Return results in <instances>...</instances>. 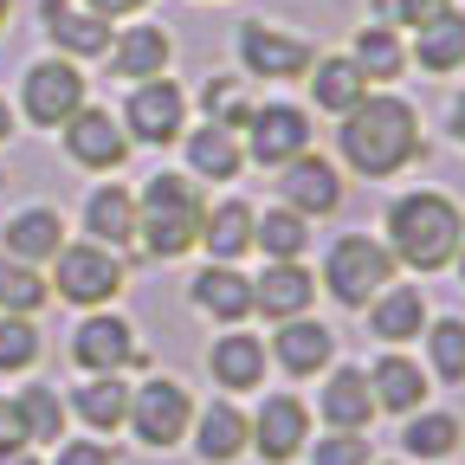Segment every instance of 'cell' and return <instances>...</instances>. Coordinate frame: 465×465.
<instances>
[{
    "label": "cell",
    "instance_id": "cell-31",
    "mask_svg": "<svg viewBox=\"0 0 465 465\" xmlns=\"http://www.w3.org/2000/svg\"><path fill=\"white\" fill-rule=\"evenodd\" d=\"M304 91H311L304 110H317V116H349L375 84L356 72V58H349V52H317L311 72H304Z\"/></svg>",
    "mask_w": 465,
    "mask_h": 465
},
{
    "label": "cell",
    "instance_id": "cell-50",
    "mask_svg": "<svg viewBox=\"0 0 465 465\" xmlns=\"http://www.w3.org/2000/svg\"><path fill=\"white\" fill-rule=\"evenodd\" d=\"M369 465H407V459H381V452H375V459H369Z\"/></svg>",
    "mask_w": 465,
    "mask_h": 465
},
{
    "label": "cell",
    "instance_id": "cell-49",
    "mask_svg": "<svg viewBox=\"0 0 465 465\" xmlns=\"http://www.w3.org/2000/svg\"><path fill=\"white\" fill-rule=\"evenodd\" d=\"M452 272H459V284H465V246H459V259H452Z\"/></svg>",
    "mask_w": 465,
    "mask_h": 465
},
{
    "label": "cell",
    "instance_id": "cell-45",
    "mask_svg": "<svg viewBox=\"0 0 465 465\" xmlns=\"http://www.w3.org/2000/svg\"><path fill=\"white\" fill-rule=\"evenodd\" d=\"M446 136L465 149V91H452V104H446Z\"/></svg>",
    "mask_w": 465,
    "mask_h": 465
},
{
    "label": "cell",
    "instance_id": "cell-32",
    "mask_svg": "<svg viewBox=\"0 0 465 465\" xmlns=\"http://www.w3.org/2000/svg\"><path fill=\"white\" fill-rule=\"evenodd\" d=\"M407 65H420L427 78L465 72V7H446V14L427 20L420 33H407Z\"/></svg>",
    "mask_w": 465,
    "mask_h": 465
},
{
    "label": "cell",
    "instance_id": "cell-47",
    "mask_svg": "<svg viewBox=\"0 0 465 465\" xmlns=\"http://www.w3.org/2000/svg\"><path fill=\"white\" fill-rule=\"evenodd\" d=\"M0 465H45V452H33V446H20V452H0Z\"/></svg>",
    "mask_w": 465,
    "mask_h": 465
},
{
    "label": "cell",
    "instance_id": "cell-28",
    "mask_svg": "<svg viewBox=\"0 0 465 465\" xmlns=\"http://www.w3.org/2000/svg\"><path fill=\"white\" fill-rule=\"evenodd\" d=\"M317 311V272L304 259H284V265H259L252 272V317L284 323V317H311Z\"/></svg>",
    "mask_w": 465,
    "mask_h": 465
},
{
    "label": "cell",
    "instance_id": "cell-40",
    "mask_svg": "<svg viewBox=\"0 0 465 465\" xmlns=\"http://www.w3.org/2000/svg\"><path fill=\"white\" fill-rule=\"evenodd\" d=\"M369 459H375V440H369V433H336V427H317L298 465H369Z\"/></svg>",
    "mask_w": 465,
    "mask_h": 465
},
{
    "label": "cell",
    "instance_id": "cell-5",
    "mask_svg": "<svg viewBox=\"0 0 465 465\" xmlns=\"http://www.w3.org/2000/svg\"><path fill=\"white\" fill-rule=\"evenodd\" d=\"M194 388L182 381V375H162V369H149V375H136L130 381V440L143 446V452H155V459H168V452H182L188 446V427H194Z\"/></svg>",
    "mask_w": 465,
    "mask_h": 465
},
{
    "label": "cell",
    "instance_id": "cell-18",
    "mask_svg": "<svg viewBox=\"0 0 465 465\" xmlns=\"http://www.w3.org/2000/svg\"><path fill=\"white\" fill-rule=\"evenodd\" d=\"M104 65L116 84H149V78H168L174 72V33L162 20H130L110 33V52Z\"/></svg>",
    "mask_w": 465,
    "mask_h": 465
},
{
    "label": "cell",
    "instance_id": "cell-14",
    "mask_svg": "<svg viewBox=\"0 0 465 465\" xmlns=\"http://www.w3.org/2000/svg\"><path fill=\"white\" fill-rule=\"evenodd\" d=\"M201 369H207L213 394H232V401L259 394V388H265V375H272L265 336H259V330H246V323H232V330H213V342H207Z\"/></svg>",
    "mask_w": 465,
    "mask_h": 465
},
{
    "label": "cell",
    "instance_id": "cell-27",
    "mask_svg": "<svg viewBox=\"0 0 465 465\" xmlns=\"http://www.w3.org/2000/svg\"><path fill=\"white\" fill-rule=\"evenodd\" d=\"M182 149V174H194L201 188H232L246 174V149L240 130H220V124H188V136L174 143Z\"/></svg>",
    "mask_w": 465,
    "mask_h": 465
},
{
    "label": "cell",
    "instance_id": "cell-23",
    "mask_svg": "<svg viewBox=\"0 0 465 465\" xmlns=\"http://www.w3.org/2000/svg\"><path fill=\"white\" fill-rule=\"evenodd\" d=\"M65 414H72L78 433L124 440V427H130V375H78L65 388Z\"/></svg>",
    "mask_w": 465,
    "mask_h": 465
},
{
    "label": "cell",
    "instance_id": "cell-44",
    "mask_svg": "<svg viewBox=\"0 0 465 465\" xmlns=\"http://www.w3.org/2000/svg\"><path fill=\"white\" fill-rule=\"evenodd\" d=\"M84 7H91L97 20H110V26H116V20H143L155 0H84Z\"/></svg>",
    "mask_w": 465,
    "mask_h": 465
},
{
    "label": "cell",
    "instance_id": "cell-22",
    "mask_svg": "<svg viewBox=\"0 0 465 465\" xmlns=\"http://www.w3.org/2000/svg\"><path fill=\"white\" fill-rule=\"evenodd\" d=\"M78 240H97V246H110V252H136V188H124L116 174H97L91 182V194H84V207H78Z\"/></svg>",
    "mask_w": 465,
    "mask_h": 465
},
{
    "label": "cell",
    "instance_id": "cell-48",
    "mask_svg": "<svg viewBox=\"0 0 465 465\" xmlns=\"http://www.w3.org/2000/svg\"><path fill=\"white\" fill-rule=\"evenodd\" d=\"M7 20H14V0H0V33H7Z\"/></svg>",
    "mask_w": 465,
    "mask_h": 465
},
{
    "label": "cell",
    "instance_id": "cell-1",
    "mask_svg": "<svg viewBox=\"0 0 465 465\" xmlns=\"http://www.w3.org/2000/svg\"><path fill=\"white\" fill-rule=\"evenodd\" d=\"M427 116L401 91H369L349 116H336V168L356 182H394L414 162H427Z\"/></svg>",
    "mask_w": 465,
    "mask_h": 465
},
{
    "label": "cell",
    "instance_id": "cell-21",
    "mask_svg": "<svg viewBox=\"0 0 465 465\" xmlns=\"http://www.w3.org/2000/svg\"><path fill=\"white\" fill-rule=\"evenodd\" d=\"M311 414L323 420V427H336V433H375V394H369V375H362V362H330L323 375H317V407Z\"/></svg>",
    "mask_w": 465,
    "mask_h": 465
},
{
    "label": "cell",
    "instance_id": "cell-37",
    "mask_svg": "<svg viewBox=\"0 0 465 465\" xmlns=\"http://www.w3.org/2000/svg\"><path fill=\"white\" fill-rule=\"evenodd\" d=\"M420 369L433 375V388H465V317H427L420 330Z\"/></svg>",
    "mask_w": 465,
    "mask_h": 465
},
{
    "label": "cell",
    "instance_id": "cell-39",
    "mask_svg": "<svg viewBox=\"0 0 465 465\" xmlns=\"http://www.w3.org/2000/svg\"><path fill=\"white\" fill-rule=\"evenodd\" d=\"M39 362H45L39 317H0V381H26Z\"/></svg>",
    "mask_w": 465,
    "mask_h": 465
},
{
    "label": "cell",
    "instance_id": "cell-12",
    "mask_svg": "<svg viewBox=\"0 0 465 465\" xmlns=\"http://www.w3.org/2000/svg\"><path fill=\"white\" fill-rule=\"evenodd\" d=\"M116 116H124V136H130L136 149H174V143L188 136L194 104H188V84H174V72H168V78L130 84Z\"/></svg>",
    "mask_w": 465,
    "mask_h": 465
},
{
    "label": "cell",
    "instance_id": "cell-15",
    "mask_svg": "<svg viewBox=\"0 0 465 465\" xmlns=\"http://www.w3.org/2000/svg\"><path fill=\"white\" fill-rule=\"evenodd\" d=\"M342 201H349V174L336 168V155L304 149L298 162H284V168H278V207L304 213L311 226L330 220V213H342Z\"/></svg>",
    "mask_w": 465,
    "mask_h": 465
},
{
    "label": "cell",
    "instance_id": "cell-42",
    "mask_svg": "<svg viewBox=\"0 0 465 465\" xmlns=\"http://www.w3.org/2000/svg\"><path fill=\"white\" fill-rule=\"evenodd\" d=\"M45 465H124V446L97 440V433H65V440L45 452Z\"/></svg>",
    "mask_w": 465,
    "mask_h": 465
},
{
    "label": "cell",
    "instance_id": "cell-46",
    "mask_svg": "<svg viewBox=\"0 0 465 465\" xmlns=\"http://www.w3.org/2000/svg\"><path fill=\"white\" fill-rule=\"evenodd\" d=\"M14 130H20V116H14V104H7V97H0V149L14 143Z\"/></svg>",
    "mask_w": 465,
    "mask_h": 465
},
{
    "label": "cell",
    "instance_id": "cell-43",
    "mask_svg": "<svg viewBox=\"0 0 465 465\" xmlns=\"http://www.w3.org/2000/svg\"><path fill=\"white\" fill-rule=\"evenodd\" d=\"M20 446H33V440H26V420H20V401L7 388L0 394V452H20Z\"/></svg>",
    "mask_w": 465,
    "mask_h": 465
},
{
    "label": "cell",
    "instance_id": "cell-2",
    "mask_svg": "<svg viewBox=\"0 0 465 465\" xmlns=\"http://www.w3.org/2000/svg\"><path fill=\"white\" fill-rule=\"evenodd\" d=\"M381 246L394 252L401 278H433L452 272L459 246H465V207L452 188H401L381 213Z\"/></svg>",
    "mask_w": 465,
    "mask_h": 465
},
{
    "label": "cell",
    "instance_id": "cell-34",
    "mask_svg": "<svg viewBox=\"0 0 465 465\" xmlns=\"http://www.w3.org/2000/svg\"><path fill=\"white\" fill-rule=\"evenodd\" d=\"M14 401H20V420H26V440H33V452H52L58 440L72 433V414H65V388H58V381H39V375H26V381L14 388Z\"/></svg>",
    "mask_w": 465,
    "mask_h": 465
},
{
    "label": "cell",
    "instance_id": "cell-29",
    "mask_svg": "<svg viewBox=\"0 0 465 465\" xmlns=\"http://www.w3.org/2000/svg\"><path fill=\"white\" fill-rule=\"evenodd\" d=\"M252 201H240V194H220V201H207V213H201V259L207 265H246L252 259Z\"/></svg>",
    "mask_w": 465,
    "mask_h": 465
},
{
    "label": "cell",
    "instance_id": "cell-41",
    "mask_svg": "<svg viewBox=\"0 0 465 465\" xmlns=\"http://www.w3.org/2000/svg\"><path fill=\"white\" fill-rule=\"evenodd\" d=\"M446 7H459V0H369V20L394 26V33H420L427 20H440Z\"/></svg>",
    "mask_w": 465,
    "mask_h": 465
},
{
    "label": "cell",
    "instance_id": "cell-20",
    "mask_svg": "<svg viewBox=\"0 0 465 465\" xmlns=\"http://www.w3.org/2000/svg\"><path fill=\"white\" fill-rule=\"evenodd\" d=\"M362 375H369V394H375L381 420H407L433 401V375L420 369V356H407V349H381L375 362H362Z\"/></svg>",
    "mask_w": 465,
    "mask_h": 465
},
{
    "label": "cell",
    "instance_id": "cell-25",
    "mask_svg": "<svg viewBox=\"0 0 465 465\" xmlns=\"http://www.w3.org/2000/svg\"><path fill=\"white\" fill-rule=\"evenodd\" d=\"M65 240H72V226L52 201H26V207H14L0 220V252L20 259V265H52Z\"/></svg>",
    "mask_w": 465,
    "mask_h": 465
},
{
    "label": "cell",
    "instance_id": "cell-7",
    "mask_svg": "<svg viewBox=\"0 0 465 465\" xmlns=\"http://www.w3.org/2000/svg\"><path fill=\"white\" fill-rule=\"evenodd\" d=\"M65 356H72V369L78 375H130V369H155L149 362V349H143V336H136V323L124 317V311H78V323H72V336H65Z\"/></svg>",
    "mask_w": 465,
    "mask_h": 465
},
{
    "label": "cell",
    "instance_id": "cell-35",
    "mask_svg": "<svg viewBox=\"0 0 465 465\" xmlns=\"http://www.w3.org/2000/svg\"><path fill=\"white\" fill-rule=\"evenodd\" d=\"M311 240H317V226L304 220V213H291V207H259L252 213V252L265 259V265H284V259H304L311 252Z\"/></svg>",
    "mask_w": 465,
    "mask_h": 465
},
{
    "label": "cell",
    "instance_id": "cell-8",
    "mask_svg": "<svg viewBox=\"0 0 465 465\" xmlns=\"http://www.w3.org/2000/svg\"><path fill=\"white\" fill-rule=\"evenodd\" d=\"M84 104H91L84 65H72V58H58V52H39L33 65L20 72V104H14V116H20V124H33V130H45V136H58V124L78 116Z\"/></svg>",
    "mask_w": 465,
    "mask_h": 465
},
{
    "label": "cell",
    "instance_id": "cell-19",
    "mask_svg": "<svg viewBox=\"0 0 465 465\" xmlns=\"http://www.w3.org/2000/svg\"><path fill=\"white\" fill-rule=\"evenodd\" d=\"M427 317H433V298H427V284H420V278H394L388 291H375V298L362 304V330H369L381 349L420 342Z\"/></svg>",
    "mask_w": 465,
    "mask_h": 465
},
{
    "label": "cell",
    "instance_id": "cell-3",
    "mask_svg": "<svg viewBox=\"0 0 465 465\" xmlns=\"http://www.w3.org/2000/svg\"><path fill=\"white\" fill-rule=\"evenodd\" d=\"M201 213H207V188L182 168H155L136 188V252L155 265H174L201 246Z\"/></svg>",
    "mask_w": 465,
    "mask_h": 465
},
{
    "label": "cell",
    "instance_id": "cell-36",
    "mask_svg": "<svg viewBox=\"0 0 465 465\" xmlns=\"http://www.w3.org/2000/svg\"><path fill=\"white\" fill-rule=\"evenodd\" d=\"M188 104L201 110V124H220V130H246V116H252V84L240 78V72H207L194 91H188Z\"/></svg>",
    "mask_w": 465,
    "mask_h": 465
},
{
    "label": "cell",
    "instance_id": "cell-16",
    "mask_svg": "<svg viewBox=\"0 0 465 465\" xmlns=\"http://www.w3.org/2000/svg\"><path fill=\"white\" fill-rule=\"evenodd\" d=\"M265 356H272V375H284V381H317L330 362H342V356H336V330H330L317 311H311V317L272 323Z\"/></svg>",
    "mask_w": 465,
    "mask_h": 465
},
{
    "label": "cell",
    "instance_id": "cell-6",
    "mask_svg": "<svg viewBox=\"0 0 465 465\" xmlns=\"http://www.w3.org/2000/svg\"><path fill=\"white\" fill-rule=\"evenodd\" d=\"M45 284H52V298L72 304V311H110L130 284V259L97 246V240H65L58 259L45 265Z\"/></svg>",
    "mask_w": 465,
    "mask_h": 465
},
{
    "label": "cell",
    "instance_id": "cell-11",
    "mask_svg": "<svg viewBox=\"0 0 465 465\" xmlns=\"http://www.w3.org/2000/svg\"><path fill=\"white\" fill-rule=\"evenodd\" d=\"M252 414V459L259 465H298L311 433H317V414L298 388H259V407Z\"/></svg>",
    "mask_w": 465,
    "mask_h": 465
},
{
    "label": "cell",
    "instance_id": "cell-9",
    "mask_svg": "<svg viewBox=\"0 0 465 465\" xmlns=\"http://www.w3.org/2000/svg\"><path fill=\"white\" fill-rule=\"evenodd\" d=\"M232 58H240L246 84H298L317 58V39H304L298 26H278V20H240Z\"/></svg>",
    "mask_w": 465,
    "mask_h": 465
},
{
    "label": "cell",
    "instance_id": "cell-33",
    "mask_svg": "<svg viewBox=\"0 0 465 465\" xmlns=\"http://www.w3.org/2000/svg\"><path fill=\"white\" fill-rule=\"evenodd\" d=\"M349 58H356V72L375 84V91H388V84H401L407 72V33H394V26H381V20H362L356 26V39H349Z\"/></svg>",
    "mask_w": 465,
    "mask_h": 465
},
{
    "label": "cell",
    "instance_id": "cell-10",
    "mask_svg": "<svg viewBox=\"0 0 465 465\" xmlns=\"http://www.w3.org/2000/svg\"><path fill=\"white\" fill-rule=\"evenodd\" d=\"M240 149H246V168H284V162H298L304 149H317V124H311V110L304 104H291V97H259L252 116H246V130H240Z\"/></svg>",
    "mask_w": 465,
    "mask_h": 465
},
{
    "label": "cell",
    "instance_id": "cell-38",
    "mask_svg": "<svg viewBox=\"0 0 465 465\" xmlns=\"http://www.w3.org/2000/svg\"><path fill=\"white\" fill-rule=\"evenodd\" d=\"M52 304V284H45V265H20L0 252V317H39Z\"/></svg>",
    "mask_w": 465,
    "mask_h": 465
},
{
    "label": "cell",
    "instance_id": "cell-26",
    "mask_svg": "<svg viewBox=\"0 0 465 465\" xmlns=\"http://www.w3.org/2000/svg\"><path fill=\"white\" fill-rule=\"evenodd\" d=\"M39 33L52 39L58 58H72V65H84V58H104L110 52V20H97L84 0H39Z\"/></svg>",
    "mask_w": 465,
    "mask_h": 465
},
{
    "label": "cell",
    "instance_id": "cell-30",
    "mask_svg": "<svg viewBox=\"0 0 465 465\" xmlns=\"http://www.w3.org/2000/svg\"><path fill=\"white\" fill-rule=\"evenodd\" d=\"M465 452V420L452 414V407H420V414H407L401 420V452L394 459H407V465H452Z\"/></svg>",
    "mask_w": 465,
    "mask_h": 465
},
{
    "label": "cell",
    "instance_id": "cell-17",
    "mask_svg": "<svg viewBox=\"0 0 465 465\" xmlns=\"http://www.w3.org/2000/svg\"><path fill=\"white\" fill-rule=\"evenodd\" d=\"M188 452L201 465H246L252 459V414L232 394H213L194 407V427H188Z\"/></svg>",
    "mask_w": 465,
    "mask_h": 465
},
{
    "label": "cell",
    "instance_id": "cell-4",
    "mask_svg": "<svg viewBox=\"0 0 465 465\" xmlns=\"http://www.w3.org/2000/svg\"><path fill=\"white\" fill-rule=\"evenodd\" d=\"M394 278H401V265L381 246V232H369V226L336 232V240L323 246V265H317V291H323L330 304L356 311V317H362V304L375 298V291H388Z\"/></svg>",
    "mask_w": 465,
    "mask_h": 465
},
{
    "label": "cell",
    "instance_id": "cell-24",
    "mask_svg": "<svg viewBox=\"0 0 465 465\" xmlns=\"http://www.w3.org/2000/svg\"><path fill=\"white\" fill-rule=\"evenodd\" d=\"M188 304H194V317H207L213 330L252 323V272H246V265H194Z\"/></svg>",
    "mask_w": 465,
    "mask_h": 465
},
{
    "label": "cell",
    "instance_id": "cell-13",
    "mask_svg": "<svg viewBox=\"0 0 465 465\" xmlns=\"http://www.w3.org/2000/svg\"><path fill=\"white\" fill-rule=\"evenodd\" d=\"M58 143H65V162L84 168V174H116L136 155V143L124 136V116L110 104H84L78 116H65V124H58Z\"/></svg>",
    "mask_w": 465,
    "mask_h": 465
}]
</instances>
